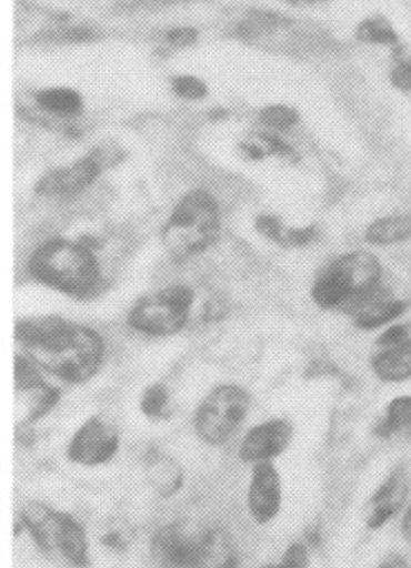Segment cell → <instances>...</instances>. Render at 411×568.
Masks as SVG:
<instances>
[{
  "mask_svg": "<svg viewBox=\"0 0 411 568\" xmlns=\"http://www.w3.org/2000/svg\"><path fill=\"white\" fill-rule=\"evenodd\" d=\"M13 337L47 376L69 386H83L96 379L106 363L102 334L89 324L59 314L20 317L13 326Z\"/></svg>",
  "mask_w": 411,
  "mask_h": 568,
  "instance_id": "6da1fadb",
  "label": "cell"
},
{
  "mask_svg": "<svg viewBox=\"0 0 411 568\" xmlns=\"http://www.w3.org/2000/svg\"><path fill=\"white\" fill-rule=\"evenodd\" d=\"M29 280L72 301L99 296L106 283L102 262L86 240H43L27 256Z\"/></svg>",
  "mask_w": 411,
  "mask_h": 568,
  "instance_id": "7a4b0ae2",
  "label": "cell"
},
{
  "mask_svg": "<svg viewBox=\"0 0 411 568\" xmlns=\"http://www.w3.org/2000/svg\"><path fill=\"white\" fill-rule=\"evenodd\" d=\"M220 202L203 186L187 190L160 230L163 252L173 265H186L207 255L222 239Z\"/></svg>",
  "mask_w": 411,
  "mask_h": 568,
  "instance_id": "3957f363",
  "label": "cell"
},
{
  "mask_svg": "<svg viewBox=\"0 0 411 568\" xmlns=\"http://www.w3.org/2000/svg\"><path fill=\"white\" fill-rule=\"evenodd\" d=\"M383 265L369 250H352L333 258L313 280L310 297L322 311L352 314L382 290Z\"/></svg>",
  "mask_w": 411,
  "mask_h": 568,
  "instance_id": "277c9868",
  "label": "cell"
},
{
  "mask_svg": "<svg viewBox=\"0 0 411 568\" xmlns=\"http://www.w3.org/2000/svg\"><path fill=\"white\" fill-rule=\"evenodd\" d=\"M26 532L40 552L72 568H89L90 542L86 527L63 510L42 503H29L20 510Z\"/></svg>",
  "mask_w": 411,
  "mask_h": 568,
  "instance_id": "5b68a950",
  "label": "cell"
},
{
  "mask_svg": "<svg viewBox=\"0 0 411 568\" xmlns=\"http://www.w3.org/2000/svg\"><path fill=\"white\" fill-rule=\"evenodd\" d=\"M197 293L190 284L170 283L140 296L127 313V326L140 336L173 337L192 320Z\"/></svg>",
  "mask_w": 411,
  "mask_h": 568,
  "instance_id": "8992f818",
  "label": "cell"
},
{
  "mask_svg": "<svg viewBox=\"0 0 411 568\" xmlns=\"http://www.w3.org/2000/svg\"><path fill=\"white\" fill-rule=\"evenodd\" d=\"M252 409V394L237 383H220L206 394L196 414L193 430L200 443L222 447L245 424Z\"/></svg>",
  "mask_w": 411,
  "mask_h": 568,
  "instance_id": "52a82bcc",
  "label": "cell"
},
{
  "mask_svg": "<svg viewBox=\"0 0 411 568\" xmlns=\"http://www.w3.org/2000/svg\"><path fill=\"white\" fill-rule=\"evenodd\" d=\"M122 160L113 150L97 149L67 165L43 173L33 193L46 200H72L92 189L109 166Z\"/></svg>",
  "mask_w": 411,
  "mask_h": 568,
  "instance_id": "ba28073f",
  "label": "cell"
},
{
  "mask_svg": "<svg viewBox=\"0 0 411 568\" xmlns=\"http://www.w3.org/2000/svg\"><path fill=\"white\" fill-rule=\"evenodd\" d=\"M210 529H196L176 520L159 527L150 539V557L156 568H196L206 554Z\"/></svg>",
  "mask_w": 411,
  "mask_h": 568,
  "instance_id": "9c48e42d",
  "label": "cell"
},
{
  "mask_svg": "<svg viewBox=\"0 0 411 568\" xmlns=\"http://www.w3.org/2000/svg\"><path fill=\"white\" fill-rule=\"evenodd\" d=\"M120 450V436L112 424L102 416L87 417L67 444L66 457L73 466L93 467L106 466L116 459Z\"/></svg>",
  "mask_w": 411,
  "mask_h": 568,
  "instance_id": "30bf717a",
  "label": "cell"
},
{
  "mask_svg": "<svg viewBox=\"0 0 411 568\" xmlns=\"http://www.w3.org/2000/svg\"><path fill=\"white\" fill-rule=\"evenodd\" d=\"M411 500V470L409 464L400 463L387 474L385 479L373 490L365 506V527L372 532L385 529L400 519Z\"/></svg>",
  "mask_w": 411,
  "mask_h": 568,
  "instance_id": "8fae6325",
  "label": "cell"
},
{
  "mask_svg": "<svg viewBox=\"0 0 411 568\" xmlns=\"http://www.w3.org/2000/svg\"><path fill=\"white\" fill-rule=\"evenodd\" d=\"M293 424L285 417H272L250 427L240 444L239 457L242 463H273L289 450L293 440Z\"/></svg>",
  "mask_w": 411,
  "mask_h": 568,
  "instance_id": "7c38bea8",
  "label": "cell"
},
{
  "mask_svg": "<svg viewBox=\"0 0 411 568\" xmlns=\"http://www.w3.org/2000/svg\"><path fill=\"white\" fill-rule=\"evenodd\" d=\"M283 506V480L273 463L252 466L247 509L257 526H269L279 517Z\"/></svg>",
  "mask_w": 411,
  "mask_h": 568,
  "instance_id": "4fadbf2b",
  "label": "cell"
},
{
  "mask_svg": "<svg viewBox=\"0 0 411 568\" xmlns=\"http://www.w3.org/2000/svg\"><path fill=\"white\" fill-rule=\"evenodd\" d=\"M407 311H409V303L405 300L392 296L382 287L379 293L369 297L359 310L353 311L350 317H352L353 326L357 329L370 333V331L385 329L390 324L403 320Z\"/></svg>",
  "mask_w": 411,
  "mask_h": 568,
  "instance_id": "5bb4252c",
  "label": "cell"
},
{
  "mask_svg": "<svg viewBox=\"0 0 411 568\" xmlns=\"http://www.w3.org/2000/svg\"><path fill=\"white\" fill-rule=\"evenodd\" d=\"M147 483L160 499H172L186 486V473L176 457L152 449L143 459Z\"/></svg>",
  "mask_w": 411,
  "mask_h": 568,
  "instance_id": "9a60e30c",
  "label": "cell"
},
{
  "mask_svg": "<svg viewBox=\"0 0 411 568\" xmlns=\"http://www.w3.org/2000/svg\"><path fill=\"white\" fill-rule=\"evenodd\" d=\"M237 152L243 162L249 163L265 162L269 159H279L285 163L299 162V155L293 146L273 132H260L247 136L239 143Z\"/></svg>",
  "mask_w": 411,
  "mask_h": 568,
  "instance_id": "2e32d148",
  "label": "cell"
},
{
  "mask_svg": "<svg viewBox=\"0 0 411 568\" xmlns=\"http://www.w3.org/2000/svg\"><path fill=\"white\" fill-rule=\"evenodd\" d=\"M370 369L377 379L387 384H403L411 381V343L402 346L382 347L370 359Z\"/></svg>",
  "mask_w": 411,
  "mask_h": 568,
  "instance_id": "e0dca14e",
  "label": "cell"
},
{
  "mask_svg": "<svg viewBox=\"0 0 411 568\" xmlns=\"http://www.w3.org/2000/svg\"><path fill=\"white\" fill-rule=\"evenodd\" d=\"M363 240L377 248L402 245L411 240V215L392 213L373 220L363 233Z\"/></svg>",
  "mask_w": 411,
  "mask_h": 568,
  "instance_id": "ac0fdd59",
  "label": "cell"
},
{
  "mask_svg": "<svg viewBox=\"0 0 411 568\" xmlns=\"http://www.w3.org/2000/svg\"><path fill=\"white\" fill-rule=\"evenodd\" d=\"M411 430V394H400L387 403L379 423L373 427L375 437L393 439Z\"/></svg>",
  "mask_w": 411,
  "mask_h": 568,
  "instance_id": "d6986e66",
  "label": "cell"
},
{
  "mask_svg": "<svg viewBox=\"0 0 411 568\" xmlns=\"http://www.w3.org/2000/svg\"><path fill=\"white\" fill-rule=\"evenodd\" d=\"M36 100L43 112L60 119H73L83 112L82 95L69 87H49L40 90Z\"/></svg>",
  "mask_w": 411,
  "mask_h": 568,
  "instance_id": "ffe728a7",
  "label": "cell"
},
{
  "mask_svg": "<svg viewBox=\"0 0 411 568\" xmlns=\"http://www.w3.org/2000/svg\"><path fill=\"white\" fill-rule=\"evenodd\" d=\"M196 568H239L235 544L225 529H210L206 554Z\"/></svg>",
  "mask_w": 411,
  "mask_h": 568,
  "instance_id": "44dd1931",
  "label": "cell"
},
{
  "mask_svg": "<svg viewBox=\"0 0 411 568\" xmlns=\"http://www.w3.org/2000/svg\"><path fill=\"white\" fill-rule=\"evenodd\" d=\"M47 374L27 354L17 353L13 357V377L19 394H33L47 386Z\"/></svg>",
  "mask_w": 411,
  "mask_h": 568,
  "instance_id": "7402d4cb",
  "label": "cell"
},
{
  "mask_svg": "<svg viewBox=\"0 0 411 568\" xmlns=\"http://www.w3.org/2000/svg\"><path fill=\"white\" fill-rule=\"evenodd\" d=\"M357 37H359V40H362V42L385 47L397 45L400 40L395 27L392 26L390 20H387L385 17L382 16H373L363 20L359 29H357Z\"/></svg>",
  "mask_w": 411,
  "mask_h": 568,
  "instance_id": "603a6c76",
  "label": "cell"
},
{
  "mask_svg": "<svg viewBox=\"0 0 411 568\" xmlns=\"http://www.w3.org/2000/svg\"><path fill=\"white\" fill-rule=\"evenodd\" d=\"M139 409L149 420L169 419L170 393L163 384L153 383L140 394Z\"/></svg>",
  "mask_w": 411,
  "mask_h": 568,
  "instance_id": "cb8c5ba5",
  "label": "cell"
},
{
  "mask_svg": "<svg viewBox=\"0 0 411 568\" xmlns=\"http://www.w3.org/2000/svg\"><path fill=\"white\" fill-rule=\"evenodd\" d=\"M136 530L126 520H109L99 536L100 546L112 554H126L132 547Z\"/></svg>",
  "mask_w": 411,
  "mask_h": 568,
  "instance_id": "d4e9b609",
  "label": "cell"
},
{
  "mask_svg": "<svg viewBox=\"0 0 411 568\" xmlns=\"http://www.w3.org/2000/svg\"><path fill=\"white\" fill-rule=\"evenodd\" d=\"M32 396V406H30L29 414H27L26 419L20 423V426L32 427L33 424L39 423V420L46 419V417L59 406L60 399H62V390H60V387L47 384L43 389L37 390Z\"/></svg>",
  "mask_w": 411,
  "mask_h": 568,
  "instance_id": "484cf974",
  "label": "cell"
},
{
  "mask_svg": "<svg viewBox=\"0 0 411 568\" xmlns=\"http://www.w3.org/2000/svg\"><path fill=\"white\" fill-rule=\"evenodd\" d=\"M260 122L270 132H289L299 123V112L289 105H269L260 110Z\"/></svg>",
  "mask_w": 411,
  "mask_h": 568,
  "instance_id": "4316f807",
  "label": "cell"
},
{
  "mask_svg": "<svg viewBox=\"0 0 411 568\" xmlns=\"http://www.w3.org/2000/svg\"><path fill=\"white\" fill-rule=\"evenodd\" d=\"M253 229H255L257 235L283 248L290 226L285 225L279 216L270 215V213H260V215L255 216Z\"/></svg>",
  "mask_w": 411,
  "mask_h": 568,
  "instance_id": "83f0119b",
  "label": "cell"
},
{
  "mask_svg": "<svg viewBox=\"0 0 411 568\" xmlns=\"http://www.w3.org/2000/svg\"><path fill=\"white\" fill-rule=\"evenodd\" d=\"M312 566V547L307 540H297L287 547L279 562L265 564L260 568H310Z\"/></svg>",
  "mask_w": 411,
  "mask_h": 568,
  "instance_id": "f1b7e54d",
  "label": "cell"
},
{
  "mask_svg": "<svg viewBox=\"0 0 411 568\" xmlns=\"http://www.w3.org/2000/svg\"><path fill=\"white\" fill-rule=\"evenodd\" d=\"M411 343V321H397L390 324L385 329L380 331L377 336L375 344L379 349L382 347L402 346V344Z\"/></svg>",
  "mask_w": 411,
  "mask_h": 568,
  "instance_id": "f546056e",
  "label": "cell"
},
{
  "mask_svg": "<svg viewBox=\"0 0 411 568\" xmlns=\"http://www.w3.org/2000/svg\"><path fill=\"white\" fill-rule=\"evenodd\" d=\"M173 92L186 100H203L209 93L206 83L192 75H179L173 79Z\"/></svg>",
  "mask_w": 411,
  "mask_h": 568,
  "instance_id": "4dcf8cb0",
  "label": "cell"
},
{
  "mask_svg": "<svg viewBox=\"0 0 411 568\" xmlns=\"http://www.w3.org/2000/svg\"><path fill=\"white\" fill-rule=\"evenodd\" d=\"M392 85L400 92H411V55H402L390 72Z\"/></svg>",
  "mask_w": 411,
  "mask_h": 568,
  "instance_id": "1f68e13d",
  "label": "cell"
},
{
  "mask_svg": "<svg viewBox=\"0 0 411 568\" xmlns=\"http://www.w3.org/2000/svg\"><path fill=\"white\" fill-rule=\"evenodd\" d=\"M400 537H402L403 542L409 544L411 546V500L409 506L403 510L402 516H400Z\"/></svg>",
  "mask_w": 411,
  "mask_h": 568,
  "instance_id": "d6a6232c",
  "label": "cell"
},
{
  "mask_svg": "<svg viewBox=\"0 0 411 568\" xmlns=\"http://www.w3.org/2000/svg\"><path fill=\"white\" fill-rule=\"evenodd\" d=\"M375 568H411V562L405 556L392 554V556L385 557Z\"/></svg>",
  "mask_w": 411,
  "mask_h": 568,
  "instance_id": "836d02e7",
  "label": "cell"
},
{
  "mask_svg": "<svg viewBox=\"0 0 411 568\" xmlns=\"http://www.w3.org/2000/svg\"><path fill=\"white\" fill-rule=\"evenodd\" d=\"M192 37H196V32H193L192 29L173 30V32L170 33V42L190 43L193 40Z\"/></svg>",
  "mask_w": 411,
  "mask_h": 568,
  "instance_id": "e575fe53",
  "label": "cell"
},
{
  "mask_svg": "<svg viewBox=\"0 0 411 568\" xmlns=\"http://www.w3.org/2000/svg\"><path fill=\"white\" fill-rule=\"evenodd\" d=\"M290 6H315V3L323 2V0H283Z\"/></svg>",
  "mask_w": 411,
  "mask_h": 568,
  "instance_id": "d590c367",
  "label": "cell"
}]
</instances>
